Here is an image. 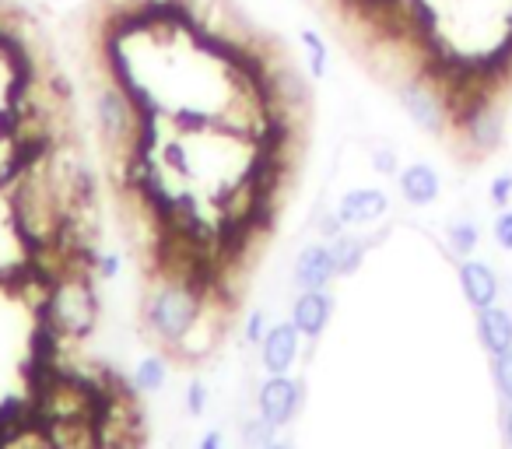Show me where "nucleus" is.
I'll use <instances>...</instances> for the list:
<instances>
[{"label": "nucleus", "instance_id": "5", "mask_svg": "<svg viewBox=\"0 0 512 449\" xmlns=\"http://www.w3.org/2000/svg\"><path fill=\"white\" fill-rule=\"evenodd\" d=\"M460 130L467 137V144L474 148V155H491V151L502 148L505 141V116L491 102H477L463 113Z\"/></svg>", "mask_w": 512, "mask_h": 449}, {"label": "nucleus", "instance_id": "19", "mask_svg": "<svg viewBox=\"0 0 512 449\" xmlns=\"http://www.w3.org/2000/svg\"><path fill=\"white\" fill-rule=\"evenodd\" d=\"M491 376H495V390L502 404H512V348L502 355H491Z\"/></svg>", "mask_w": 512, "mask_h": 449}, {"label": "nucleus", "instance_id": "9", "mask_svg": "<svg viewBox=\"0 0 512 449\" xmlns=\"http://www.w3.org/2000/svg\"><path fill=\"white\" fill-rule=\"evenodd\" d=\"M334 211L344 221V229H362V225H372L390 211V197L376 186H358V190L344 193Z\"/></svg>", "mask_w": 512, "mask_h": 449}, {"label": "nucleus", "instance_id": "27", "mask_svg": "<svg viewBox=\"0 0 512 449\" xmlns=\"http://www.w3.org/2000/svg\"><path fill=\"white\" fill-rule=\"evenodd\" d=\"M267 449H292V446H288V442H281V439H274V442H271V446H267Z\"/></svg>", "mask_w": 512, "mask_h": 449}, {"label": "nucleus", "instance_id": "14", "mask_svg": "<svg viewBox=\"0 0 512 449\" xmlns=\"http://www.w3.org/2000/svg\"><path fill=\"white\" fill-rule=\"evenodd\" d=\"M376 243V239H365V236H355V232L344 229L337 239H330V260H334V271L337 278H348V274H355L358 267H362L365 253H369V246Z\"/></svg>", "mask_w": 512, "mask_h": 449}, {"label": "nucleus", "instance_id": "4", "mask_svg": "<svg viewBox=\"0 0 512 449\" xmlns=\"http://www.w3.org/2000/svg\"><path fill=\"white\" fill-rule=\"evenodd\" d=\"M393 95H397L400 109H404L407 120H411L421 134H432V137L446 134L449 106L435 85H428L425 78H407V81H397V92Z\"/></svg>", "mask_w": 512, "mask_h": 449}, {"label": "nucleus", "instance_id": "10", "mask_svg": "<svg viewBox=\"0 0 512 449\" xmlns=\"http://www.w3.org/2000/svg\"><path fill=\"white\" fill-rule=\"evenodd\" d=\"M330 316H334V299L327 295V288H313V292H299L292 302V323L299 327L302 337L316 341L327 330Z\"/></svg>", "mask_w": 512, "mask_h": 449}, {"label": "nucleus", "instance_id": "12", "mask_svg": "<svg viewBox=\"0 0 512 449\" xmlns=\"http://www.w3.org/2000/svg\"><path fill=\"white\" fill-rule=\"evenodd\" d=\"M397 186H400V197L407 200L411 207H432L442 193V176L435 165L428 162H411L400 169L397 176Z\"/></svg>", "mask_w": 512, "mask_h": 449}, {"label": "nucleus", "instance_id": "13", "mask_svg": "<svg viewBox=\"0 0 512 449\" xmlns=\"http://www.w3.org/2000/svg\"><path fill=\"white\" fill-rule=\"evenodd\" d=\"M477 341L488 355H502L512 348V313L502 306L477 309Z\"/></svg>", "mask_w": 512, "mask_h": 449}, {"label": "nucleus", "instance_id": "16", "mask_svg": "<svg viewBox=\"0 0 512 449\" xmlns=\"http://www.w3.org/2000/svg\"><path fill=\"white\" fill-rule=\"evenodd\" d=\"M239 439H242V449H267L274 439H278V425L264 418V414H249V418L239 421Z\"/></svg>", "mask_w": 512, "mask_h": 449}, {"label": "nucleus", "instance_id": "6", "mask_svg": "<svg viewBox=\"0 0 512 449\" xmlns=\"http://www.w3.org/2000/svg\"><path fill=\"white\" fill-rule=\"evenodd\" d=\"M256 407H260V414H264L271 425H278V428L292 425L302 407V386L295 383V379H288V372L285 376H271L260 386V393H256Z\"/></svg>", "mask_w": 512, "mask_h": 449}, {"label": "nucleus", "instance_id": "26", "mask_svg": "<svg viewBox=\"0 0 512 449\" xmlns=\"http://www.w3.org/2000/svg\"><path fill=\"white\" fill-rule=\"evenodd\" d=\"M502 435H505V446L512 449V404H505V414H502Z\"/></svg>", "mask_w": 512, "mask_h": 449}, {"label": "nucleus", "instance_id": "8", "mask_svg": "<svg viewBox=\"0 0 512 449\" xmlns=\"http://www.w3.org/2000/svg\"><path fill=\"white\" fill-rule=\"evenodd\" d=\"M337 278L334 260H330L327 243H309L299 250L292 264V288L295 292H313V288H327Z\"/></svg>", "mask_w": 512, "mask_h": 449}, {"label": "nucleus", "instance_id": "2", "mask_svg": "<svg viewBox=\"0 0 512 449\" xmlns=\"http://www.w3.org/2000/svg\"><path fill=\"white\" fill-rule=\"evenodd\" d=\"M39 316H43V323H50L57 334L85 341L102 316V302H99V292H95V274L74 271V274L57 278L50 295H46V306L39 309Z\"/></svg>", "mask_w": 512, "mask_h": 449}, {"label": "nucleus", "instance_id": "24", "mask_svg": "<svg viewBox=\"0 0 512 449\" xmlns=\"http://www.w3.org/2000/svg\"><path fill=\"white\" fill-rule=\"evenodd\" d=\"M267 334V309H253L246 320V344H260Z\"/></svg>", "mask_w": 512, "mask_h": 449}, {"label": "nucleus", "instance_id": "22", "mask_svg": "<svg viewBox=\"0 0 512 449\" xmlns=\"http://www.w3.org/2000/svg\"><path fill=\"white\" fill-rule=\"evenodd\" d=\"M488 200L498 207V211L512 204V172H498V176L491 179V186H488Z\"/></svg>", "mask_w": 512, "mask_h": 449}, {"label": "nucleus", "instance_id": "25", "mask_svg": "<svg viewBox=\"0 0 512 449\" xmlns=\"http://www.w3.org/2000/svg\"><path fill=\"white\" fill-rule=\"evenodd\" d=\"M197 449H225V435H221V428H211V432L200 439Z\"/></svg>", "mask_w": 512, "mask_h": 449}, {"label": "nucleus", "instance_id": "3", "mask_svg": "<svg viewBox=\"0 0 512 449\" xmlns=\"http://www.w3.org/2000/svg\"><path fill=\"white\" fill-rule=\"evenodd\" d=\"M228 323H232V295H225L218 285L207 288L197 320L186 327V334L176 341L172 355L179 362H204V358H211L221 348V341L228 334Z\"/></svg>", "mask_w": 512, "mask_h": 449}, {"label": "nucleus", "instance_id": "23", "mask_svg": "<svg viewBox=\"0 0 512 449\" xmlns=\"http://www.w3.org/2000/svg\"><path fill=\"white\" fill-rule=\"evenodd\" d=\"M204 411H207V386L200 383V379H193V383L186 386V414L200 418Z\"/></svg>", "mask_w": 512, "mask_h": 449}, {"label": "nucleus", "instance_id": "20", "mask_svg": "<svg viewBox=\"0 0 512 449\" xmlns=\"http://www.w3.org/2000/svg\"><path fill=\"white\" fill-rule=\"evenodd\" d=\"M369 158H372V169L379 172V176H400V151L393 148V144H386V141H376L369 148Z\"/></svg>", "mask_w": 512, "mask_h": 449}, {"label": "nucleus", "instance_id": "18", "mask_svg": "<svg viewBox=\"0 0 512 449\" xmlns=\"http://www.w3.org/2000/svg\"><path fill=\"white\" fill-rule=\"evenodd\" d=\"M299 39H302V50H306V60H309V74H313V78H327L330 74V46L323 43V36L313 29H302Z\"/></svg>", "mask_w": 512, "mask_h": 449}, {"label": "nucleus", "instance_id": "1", "mask_svg": "<svg viewBox=\"0 0 512 449\" xmlns=\"http://www.w3.org/2000/svg\"><path fill=\"white\" fill-rule=\"evenodd\" d=\"M204 295H207L204 281L183 278V274L151 271V281L141 299L144 330H148L162 348L172 351L179 337L186 334V327L197 320L200 306H204Z\"/></svg>", "mask_w": 512, "mask_h": 449}, {"label": "nucleus", "instance_id": "17", "mask_svg": "<svg viewBox=\"0 0 512 449\" xmlns=\"http://www.w3.org/2000/svg\"><path fill=\"white\" fill-rule=\"evenodd\" d=\"M165 383H169V365H165V358L151 355L134 369V390L137 393H158Z\"/></svg>", "mask_w": 512, "mask_h": 449}, {"label": "nucleus", "instance_id": "28", "mask_svg": "<svg viewBox=\"0 0 512 449\" xmlns=\"http://www.w3.org/2000/svg\"><path fill=\"white\" fill-rule=\"evenodd\" d=\"M309 4H320V0H309Z\"/></svg>", "mask_w": 512, "mask_h": 449}, {"label": "nucleus", "instance_id": "21", "mask_svg": "<svg viewBox=\"0 0 512 449\" xmlns=\"http://www.w3.org/2000/svg\"><path fill=\"white\" fill-rule=\"evenodd\" d=\"M491 239H495L498 250L512 253V207H502L491 221Z\"/></svg>", "mask_w": 512, "mask_h": 449}, {"label": "nucleus", "instance_id": "11", "mask_svg": "<svg viewBox=\"0 0 512 449\" xmlns=\"http://www.w3.org/2000/svg\"><path fill=\"white\" fill-rule=\"evenodd\" d=\"M460 288L463 299L474 309H488L498 302V292H502V281H498V271L484 260H463L460 264Z\"/></svg>", "mask_w": 512, "mask_h": 449}, {"label": "nucleus", "instance_id": "15", "mask_svg": "<svg viewBox=\"0 0 512 449\" xmlns=\"http://www.w3.org/2000/svg\"><path fill=\"white\" fill-rule=\"evenodd\" d=\"M446 243L460 260L474 257L477 246H481V225H477L470 214H456V218H449V225H446Z\"/></svg>", "mask_w": 512, "mask_h": 449}, {"label": "nucleus", "instance_id": "7", "mask_svg": "<svg viewBox=\"0 0 512 449\" xmlns=\"http://www.w3.org/2000/svg\"><path fill=\"white\" fill-rule=\"evenodd\" d=\"M299 341H302V334L292 320L271 323L264 341H260V362H264V369L271 372V376H285L295 365V358H299Z\"/></svg>", "mask_w": 512, "mask_h": 449}]
</instances>
